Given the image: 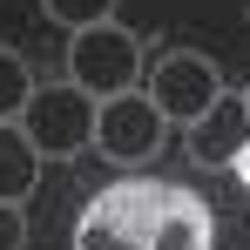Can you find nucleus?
Returning a JSON list of instances; mask_svg holds the SVG:
<instances>
[{"mask_svg":"<svg viewBox=\"0 0 250 250\" xmlns=\"http://www.w3.org/2000/svg\"><path fill=\"white\" fill-rule=\"evenodd\" d=\"M244 108H250V95H244Z\"/></svg>","mask_w":250,"mask_h":250,"instance_id":"obj_11","label":"nucleus"},{"mask_svg":"<svg viewBox=\"0 0 250 250\" xmlns=\"http://www.w3.org/2000/svg\"><path fill=\"white\" fill-rule=\"evenodd\" d=\"M223 95H230V88H223V75H216V61L196 54V47H169L163 61L149 68V102L163 108V122L189 128V122H203Z\"/></svg>","mask_w":250,"mask_h":250,"instance_id":"obj_4","label":"nucleus"},{"mask_svg":"<svg viewBox=\"0 0 250 250\" xmlns=\"http://www.w3.org/2000/svg\"><path fill=\"white\" fill-rule=\"evenodd\" d=\"M189 156H196V169H244L250 163V108H244V95H223L203 122H189Z\"/></svg>","mask_w":250,"mask_h":250,"instance_id":"obj_6","label":"nucleus"},{"mask_svg":"<svg viewBox=\"0 0 250 250\" xmlns=\"http://www.w3.org/2000/svg\"><path fill=\"white\" fill-rule=\"evenodd\" d=\"M163 135H169L163 108H156L149 95H135V88L95 102V149H102L115 169H142L156 149H163Z\"/></svg>","mask_w":250,"mask_h":250,"instance_id":"obj_5","label":"nucleus"},{"mask_svg":"<svg viewBox=\"0 0 250 250\" xmlns=\"http://www.w3.org/2000/svg\"><path fill=\"white\" fill-rule=\"evenodd\" d=\"M75 250H209V209L176 183H108L75 216Z\"/></svg>","mask_w":250,"mask_h":250,"instance_id":"obj_1","label":"nucleus"},{"mask_svg":"<svg viewBox=\"0 0 250 250\" xmlns=\"http://www.w3.org/2000/svg\"><path fill=\"white\" fill-rule=\"evenodd\" d=\"M41 163H47V156L27 142V128L0 122V203H27L34 183H41Z\"/></svg>","mask_w":250,"mask_h":250,"instance_id":"obj_7","label":"nucleus"},{"mask_svg":"<svg viewBox=\"0 0 250 250\" xmlns=\"http://www.w3.org/2000/svg\"><path fill=\"white\" fill-rule=\"evenodd\" d=\"M21 128H27V142L47 163H68V156H82L95 142V95H82L75 82H41L27 115H21Z\"/></svg>","mask_w":250,"mask_h":250,"instance_id":"obj_3","label":"nucleus"},{"mask_svg":"<svg viewBox=\"0 0 250 250\" xmlns=\"http://www.w3.org/2000/svg\"><path fill=\"white\" fill-rule=\"evenodd\" d=\"M0 250H27V216H21V203H0Z\"/></svg>","mask_w":250,"mask_h":250,"instance_id":"obj_10","label":"nucleus"},{"mask_svg":"<svg viewBox=\"0 0 250 250\" xmlns=\"http://www.w3.org/2000/svg\"><path fill=\"white\" fill-rule=\"evenodd\" d=\"M47 21H61V27H102V21H115V0H41Z\"/></svg>","mask_w":250,"mask_h":250,"instance_id":"obj_9","label":"nucleus"},{"mask_svg":"<svg viewBox=\"0 0 250 250\" xmlns=\"http://www.w3.org/2000/svg\"><path fill=\"white\" fill-rule=\"evenodd\" d=\"M142 75V41L128 34L122 21H102V27H82L75 41H68V82L95 95V102H108V95H128Z\"/></svg>","mask_w":250,"mask_h":250,"instance_id":"obj_2","label":"nucleus"},{"mask_svg":"<svg viewBox=\"0 0 250 250\" xmlns=\"http://www.w3.org/2000/svg\"><path fill=\"white\" fill-rule=\"evenodd\" d=\"M34 75H27V61L14 54V47H0V122H21L27 115V102H34Z\"/></svg>","mask_w":250,"mask_h":250,"instance_id":"obj_8","label":"nucleus"}]
</instances>
